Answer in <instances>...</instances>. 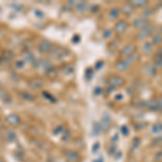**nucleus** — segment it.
<instances>
[{"instance_id": "1", "label": "nucleus", "mask_w": 162, "mask_h": 162, "mask_svg": "<svg viewBox=\"0 0 162 162\" xmlns=\"http://www.w3.org/2000/svg\"><path fill=\"white\" fill-rule=\"evenodd\" d=\"M6 122L8 123L10 127H19V125L21 124V122H22V119H21V117L19 115H17V113H10V115L7 116Z\"/></svg>"}, {"instance_id": "2", "label": "nucleus", "mask_w": 162, "mask_h": 162, "mask_svg": "<svg viewBox=\"0 0 162 162\" xmlns=\"http://www.w3.org/2000/svg\"><path fill=\"white\" fill-rule=\"evenodd\" d=\"M52 44L49 40H42L41 42L38 44V51L41 52V53H48V52L51 51Z\"/></svg>"}, {"instance_id": "3", "label": "nucleus", "mask_w": 162, "mask_h": 162, "mask_svg": "<svg viewBox=\"0 0 162 162\" xmlns=\"http://www.w3.org/2000/svg\"><path fill=\"white\" fill-rule=\"evenodd\" d=\"M0 101L6 103V104H9V103H11V101H12L10 94L2 86H0Z\"/></svg>"}, {"instance_id": "4", "label": "nucleus", "mask_w": 162, "mask_h": 162, "mask_svg": "<svg viewBox=\"0 0 162 162\" xmlns=\"http://www.w3.org/2000/svg\"><path fill=\"white\" fill-rule=\"evenodd\" d=\"M19 96L26 102H34L36 100L35 95L31 94V93H29V92H26V91H21L19 93Z\"/></svg>"}, {"instance_id": "5", "label": "nucleus", "mask_w": 162, "mask_h": 162, "mask_svg": "<svg viewBox=\"0 0 162 162\" xmlns=\"http://www.w3.org/2000/svg\"><path fill=\"white\" fill-rule=\"evenodd\" d=\"M28 86H30L31 89H34V90H39V89L42 88L43 82L41 81L40 79L34 78V79H31V80H29V82H28Z\"/></svg>"}, {"instance_id": "6", "label": "nucleus", "mask_w": 162, "mask_h": 162, "mask_svg": "<svg viewBox=\"0 0 162 162\" xmlns=\"http://www.w3.org/2000/svg\"><path fill=\"white\" fill-rule=\"evenodd\" d=\"M16 140V133L13 130H8L6 132V141L8 143H13Z\"/></svg>"}, {"instance_id": "7", "label": "nucleus", "mask_w": 162, "mask_h": 162, "mask_svg": "<svg viewBox=\"0 0 162 162\" xmlns=\"http://www.w3.org/2000/svg\"><path fill=\"white\" fill-rule=\"evenodd\" d=\"M23 58H24L25 62H29V63H35V56L33 55V53H30V52H24V54H23Z\"/></svg>"}, {"instance_id": "8", "label": "nucleus", "mask_w": 162, "mask_h": 162, "mask_svg": "<svg viewBox=\"0 0 162 162\" xmlns=\"http://www.w3.org/2000/svg\"><path fill=\"white\" fill-rule=\"evenodd\" d=\"M66 156H67V158L69 159V160H72V161L78 160V155H77L75 151H67L66 152Z\"/></svg>"}, {"instance_id": "9", "label": "nucleus", "mask_w": 162, "mask_h": 162, "mask_svg": "<svg viewBox=\"0 0 162 162\" xmlns=\"http://www.w3.org/2000/svg\"><path fill=\"white\" fill-rule=\"evenodd\" d=\"M25 65V61L22 60V61H16L15 62V67L16 68H23Z\"/></svg>"}, {"instance_id": "10", "label": "nucleus", "mask_w": 162, "mask_h": 162, "mask_svg": "<svg viewBox=\"0 0 162 162\" xmlns=\"http://www.w3.org/2000/svg\"><path fill=\"white\" fill-rule=\"evenodd\" d=\"M152 131H154V132H160V131H162V125L161 124L156 125L155 127H152Z\"/></svg>"}, {"instance_id": "11", "label": "nucleus", "mask_w": 162, "mask_h": 162, "mask_svg": "<svg viewBox=\"0 0 162 162\" xmlns=\"http://www.w3.org/2000/svg\"><path fill=\"white\" fill-rule=\"evenodd\" d=\"M2 129H3V122H2V120L0 119V131H1Z\"/></svg>"}, {"instance_id": "12", "label": "nucleus", "mask_w": 162, "mask_h": 162, "mask_svg": "<svg viewBox=\"0 0 162 162\" xmlns=\"http://www.w3.org/2000/svg\"><path fill=\"white\" fill-rule=\"evenodd\" d=\"M0 162H6V161H4V159H3V158H2V157H1V156H0Z\"/></svg>"}]
</instances>
